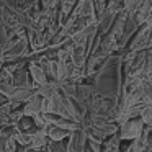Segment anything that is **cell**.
<instances>
[{"label":"cell","instance_id":"6da1fadb","mask_svg":"<svg viewBox=\"0 0 152 152\" xmlns=\"http://www.w3.org/2000/svg\"><path fill=\"white\" fill-rule=\"evenodd\" d=\"M142 123L141 121H131L128 123V124H124V128H123V137L124 139H131V137H137L139 134H141V128H142Z\"/></svg>","mask_w":152,"mask_h":152},{"label":"cell","instance_id":"7a4b0ae2","mask_svg":"<svg viewBox=\"0 0 152 152\" xmlns=\"http://www.w3.org/2000/svg\"><path fill=\"white\" fill-rule=\"evenodd\" d=\"M31 75H33V79L36 80L38 83H44L46 82V77H44V72H43V69H39L38 66H31Z\"/></svg>","mask_w":152,"mask_h":152},{"label":"cell","instance_id":"3957f363","mask_svg":"<svg viewBox=\"0 0 152 152\" xmlns=\"http://www.w3.org/2000/svg\"><path fill=\"white\" fill-rule=\"evenodd\" d=\"M142 2H144V0H126V2H124V8L129 12V13H136L137 8L141 7Z\"/></svg>","mask_w":152,"mask_h":152},{"label":"cell","instance_id":"277c9868","mask_svg":"<svg viewBox=\"0 0 152 152\" xmlns=\"http://www.w3.org/2000/svg\"><path fill=\"white\" fill-rule=\"evenodd\" d=\"M66 134H67V131H62L61 128H51L49 129V137L54 139V141H61Z\"/></svg>","mask_w":152,"mask_h":152},{"label":"cell","instance_id":"5b68a950","mask_svg":"<svg viewBox=\"0 0 152 152\" xmlns=\"http://www.w3.org/2000/svg\"><path fill=\"white\" fill-rule=\"evenodd\" d=\"M142 119L147 124H152V106H147V108L142 110Z\"/></svg>","mask_w":152,"mask_h":152},{"label":"cell","instance_id":"8992f818","mask_svg":"<svg viewBox=\"0 0 152 152\" xmlns=\"http://www.w3.org/2000/svg\"><path fill=\"white\" fill-rule=\"evenodd\" d=\"M57 4V0H43V7L48 8V10H51V8H54Z\"/></svg>","mask_w":152,"mask_h":152}]
</instances>
